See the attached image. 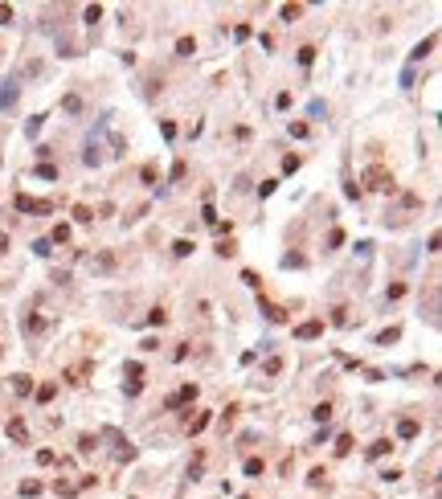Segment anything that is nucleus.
<instances>
[{
  "instance_id": "7",
  "label": "nucleus",
  "mask_w": 442,
  "mask_h": 499,
  "mask_svg": "<svg viewBox=\"0 0 442 499\" xmlns=\"http://www.w3.org/2000/svg\"><path fill=\"white\" fill-rule=\"evenodd\" d=\"M90 372H94V364H90V360H82V364H74V368H66V381H70V385H82V381L90 377Z\"/></svg>"
},
{
  "instance_id": "17",
  "label": "nucleus",
  "mask_w": 442,
  "mask_h": 499,
  "mask_svg": "<svg viewBox=\"0 0 442 499\" xmlns=\"http://www.w3.org/2000/svg\"><path fill=\"white\" fill-rule=\"evenodd\" d=\"M389 450H393V442H389V438H381V442H373V446H369V458H385Z\"/></svg>"
},
{
  "instance_id": "21",
  "label": "nucleus",
  "mask_w": 442,
  "mask_h": 499,
  "mask_svg": "<svg viewBox=\"0 0 442 499\" xmlns=\"http://www.w3.org/2000/svg\"><path fill=\"white\" fill-rule=\"evenodd\" d=\"M94 446H99V434H82V438H78V450L82 454H94Z\"/></svg>"
},
{
  "instance_id": "47",
  "label": "nucleus",
  "mask_w": 442,
  "mask_h": 499,
  "mask_svg": "<svg viewBox=\"0 0 442 499\" xmlns=\"http://www.w3.org/2000/svg\"><path fill=\"white\" fill-rule=\"evenodd\" d=\"M282 266H287V270H291V266H303V254H287V258H282Z\"/></svg>"
},
{
  "instance_id": "41",
  "label": "nucleus",
  "mask_w": 442,
  "mask_h": 499,
  "mask_svg": "<svg viewBox=\"0 0 442 499\" xmlns=\"http://www.w3.org/2000/svg\"><path fill=\"white\" fill-rule=\"evenodd\" d=\"M160 135H164V139H172V135H176V123H172V119H164V123H160Z\"/></svg>"
},
{
  "instance_id": "12",
  "label": "nucleus",
  "mask_w": 442,
  "mask_h": 499,
  "mask_svg": "<svg viewBox=\"0 0 442 499\" xmlns=\"http://www.w3.org/2000/svg\"><path fill=\"white\" fill-rule=\"evenodd\" d=\"M41 327H45V319H41V315H25V319H21V331H25V336H37Z\"/></svg>"
},
{
  "instance_id": "15",
  "label": "nucleus",
  "mask_w": 442,
  "mask_h": 499,
  "mask_svg": "<svg viewBox=\"0 0 442 499\" xmlns=\"http://www.w3.org/2000/svg\"><path fill=\"white\" fill-rule=\"evenodd\" d=\"M242 471H246L250 479H262V471H266V462H262V458H246V466H242Z\"/></svg>"
},
{
  "instance_id": "18",
  "label": "nucleus",
  "mask_w": 442,
  "mask_h": 499,
  "mask_svg": "<svg viewBox=\"0 0 442 499\" xmlns=\"http://www.w3.org/2000/svg\"><path fill=\"white\" fill-rule=\"evenodd\" d=\"M434 45H438V37H434V33H430V37H426V41H422V45H418V49H414V53H409V57H414V61H422V57H426V53H430V49H434Z\"/></svg>"
},
{
  "instance_id": "20",
  "label": "nucleus",
  "mask_w": 442,
  "mask_h": 499,
  "mask_svg": "<svg viewBox=\"0 0 442 499\" xmlns=\"http://www.w3.org/2000/svg\"><path fill=\"white\" fill-rule=\"evenodd\" d=\"M53 397H57V385H53V381H45V385L37 389V401H41V405H49Z\"/></svg>"
},
{
  "instance_id": "51",
  "label": "nucleus",
  "mask_w": 442,
  "mask_h": 499,
  "mask_svg": "<svg viewBox=\"0 0 442 499\" xmlns=\"http://www.w3.org/2000/svg\"><path fill=\"white\" fill-rule=\"evenodd\" d=\"M238 499H254V495H238Z\"/></svg>"
},
{
  "instance_id": "36",
  "label": "nucleus",
  "mask_w": 442,
  "mask_h": 499,
  "mask_svg": "<svg viewBox=\"0 0 442 499\" xmlns=\"http://www.w3.org/2000/svg\"><path fill=\"white\" fill-rule=\"evenodd\" d=\"M278 372H282V360L270 356V360H266V377H278Z\"/></svg>"
},
{
  "instance_id": "26",
  "label": "nucleus",
  "mask_w": 442,
  "mask_h": 499,
  "mask_svg": "<svg viewBox=\"0 0 442 499\" xmlns=\"http://www.w3.org/2000/svg\"><path fill=\"white\" fill-rule=\"evenodd\" d=\"M33 254H37V258H49V254H53V250H49V237H37V241H33Z\"/></svg>"
},
{
  "instance_id": "38",
  "label": "nucleus",
  "mask_w": 442,
  "mask_h": 499,
  "mask_svg": "<svg viewBox=\"0 0 442 499\" xmlns=\"http://www.w3.org/2000/svg\"><path fill=\"white\" fill-rule=\"evenodd\" d=\"M37 131H41V115H33V119L25 123V135H37Z\"/></svg>"
},
{
  "instance_id": "37",
  "label": "nucleus",
  "mask_w": 442,
  "mask_h": 499,
  "mask_svg": "<svg viewBox=\"0 0 442 499\" xmlns=\"http://www.w3.org/2000/svg\"><path fill=\"white\" fill-rule=\"evenodd\" d=\"M242 283H246V287H254V291H258V283H262V278H258L254 270H242Z\"/></svg>"
},
{
  "instance_id": "4",
  "label": "nucleus",
  "mask_w": 442,
  "mask_h": 499,
  "mask_svg": "<svg viewBox=\"0 0 442 499\" xmlns=\"http://www.w3.org/2000/svg\"><path fill=\"white\" fill-rule=\"evenodd\" d=\"M17 213H53V201H33V197H17Z\"/></svg>"
},
{
  "instance_id": "48",
  "label": "nucleus",
  "mask_w": 442,
  "mask_h": 499,
  "mask_svg": "<svg viewBox=\"0 0 442 499\" xmlns=\"http://www.w3.org/2000/svg\"><path fill=\"white\" fill-rule=\"evenodd\" d=\"M184 172H188V168H184V160H176V164H172V180H184Z\"/></svg>"
},
{
  "instance_id": "45",
  "label": "nucleus",
  "mask_w": 442,
  "mask_h": 499,
  "mask_svg": "<svg viewBox=\"0 0 442 499\" xmlns=\"http://www.w3.org/2000/svg\"><path fill=\"white\" fill-rule=\"evenodd\" d=\"M324 115H328V107H324L320 99H315V103H311V119H324Z\"/></svg>"
},
{
  "instance_id": "43",
  "label": "nucleus",
  "mask_w": 442,
  "mask_h": 499,
  "mask_svg": "<svg viewBox=\"0 0 442 499\" xmlns=\"http://www.w3.org/2000/svg\"><path fill=\"white\" fill-rule=\"evenodd\" d=\"M139 176H143V184H156V164H143V172H139Z\"/></svg>"
},
{
  "instance_id": "46",
  "label": "nucleus",
  "mask_w": 442,
  "mask_h": 499,
  "mask_svg": "<svg viewBox=\"0 0 442 499\" xmlns=\"http://www.w3.org/2000/svg\"><path fill=\"white\" fill-rule=\"evenodd\" d=\"M274 184H278V180H262V184H258V197H270V193H274Z\"/></svg>"
},
{
  "instance_id": "28",
  "label": "nucleus",
  "mask_w": 442,
  "mask_h": 499,
  "mask_svg": "<svg viewBox=\"0 0 442 499\" xmlns=\"http://www.w3.org/2000/svg\"><path fill=\"white\" fill-rule=\"evenodd\" d=\"M53 491H57V495H66V499H70V495H78V483H61V479H57V483H53Z\"/></svg>"
},
{
  "instance_id": "39",
  "label": "nucleus",
  "mask_w": 442,
  "mask_h": 499,
  "mask_svg": "<svg viewBox=\"0 0 442 499\" xmlns=\"http://www.w3.org/2000/svg\"><path fill=\"white\" fill-rule=\"evenodd\" d=\"M401 295H405V283H393V287L385 291V299H389V303H393V299H401Z\"/></svg>"
},
{
  "instance_id": "23",
  "label": "nucleus",
  "mask_w": 442,
  "mask_h": 499,
  "mask_svg": "<svg viewBox=\"0 0 442 499\" xmlns=\"http://www.w3.org/2000/svg\"><path fill=\"white\" fill-rule=\"evenodd\" d=\"M209 422H213V418H209V413H197V418H193V422H188V426H184V430H188V434H201V430H205V426H209Z\"/></svg>"
},
{
  "instance_id": "11",
  "label": "nucleus",
  "mask_w": 442,
  "mask_h": 499,
  "mask_svg": "<svg viewBox=\"0 0 442 499\" xmlns=\"http://www.w3.org/2000/svg\"><path fill=\"white\" fill-rule=\"evenodd\" d=\"M9 381H13V393H17V397H29V393H33V381H29L25 372H17V377H9Z\"/></svg>"
},
{
  "instance_id": "50",
  "label": "nucleus",
  "mask_w": 442,
  "mask_h": 499,
  "mask_svg": "<svg viewBox=\"0 0 442 499\" xmlns=\"http://www.w3.org/2000/svg\"><path fill=\"white\" fill-rule=\"evenodd\" d=\"M5 250H9V233H0V254H5Z\"/></svg>"
},
{
  "instance_id": "44",
  "label": "nucleus",
  "mask_w": 442,
  "mask_h": 499,
  "mask_svg": "<svg viewBox=\"0 0 442 499\" xmlns=\"http://www.w3.org/2000/svg\"><path fill=\"white\" fill-rule=\"evenodd\" d=\"M37 462H41V466H53L57 458H53V450H37Z\"/></svg>"
},
{
  "instance_id": "32",
  "label": "nucleus",
  "mask_w": 442,
  "mask_h": 499,
  "mask_svg": "<svg viewBox=\"0 0 442 499\" xmlns=\"http://www.w3.org/2000/svg\"><path fill=\"white\" fill-rule=\"evenodd\" d=\"M37 176H41V180H57V168H53V164H37Z\"/></svg>"
},
{
  "instance_id": "16",
  "label": "nucleus",
  "mask_w": 442,
  "mask_h": 499,
  "mask_svg": "<svg viewBox=\"0 0 442 499\" xmlns=\"http://www.w3.org/2000/svg\"><path fill=\"white\" fill-rule=\"evenodd\" d=\"M143 323H152V327H164V323H168V311H164V307H152Z\"/></svg>"
},
{
  "instance_id": "27",
  "label": "nucleus",
  "mask_w": 442,
  "mask_h": 499,
  "mask_svg": "<svg viewBox=\"0 0 442 499\" xmlns=\"http://www.w3.org/2000/svg\"><path fill=\"white\" fill-rule=\"evenodd\" d=\"M295 57H299V66H311V61H315V45H303Z\"/></svg>"
},
{
  "instance_id": "10",
  "label": "nucleus",
  "mask_w": 442,
  "mask_h": 499,
  "mask_svg": "<svg viewBox=\"0 0 442 499\" xmlns=\"http://www.w3.org/2000/svg\"><path fill=\"white\" fill-rule=\"evenodd\" d=\"M418 434H422V422L418 418H401L397 422V438H418Z\"/></svg>"
},
{
  "instance_id": "9",
  "label": "nucleus",
  "mask_w": 442,
  "mask_h": 499,
  "mask_svg": "<svg viewBox=\"0 0 442 499\" xmlns=\"http://www.w3.org/2000/svg\"><path fill=\"white\" fill-rule=\"evenodd\" d=\"M320 331H324V319H307V323L295 327V340H315Z\"/></svg>"
},
{
  "instance_id": "8",
  "label": "nucleus",
  "mask_w": 442,
  "mask_h": 499,
  "mask_svg": "<svg viewBox=\"0 0 442 499\" xmlns=\"http://www.w3.org/2000/svg\"><path fill=\"white\" fill-rule=\"evenodd\" d=\"M9 438H13L17 446L29 442V426H25V418H13V422H9Z\"/></svg>"
},
{
  "instance_id": "49",
  "label": "nucleus",
  "mask_w": 442,
  "mask_h": 499,
  "mask_svg": "<svg viewBox=\"0 0 442 499\" xmlns=\"http://www.w3.org/2000/svg\"><path fill=\"white\" fill-rule=\"evenodd\" d=\"M13 21V5H0V25H9Z\"/></svg>"
},
{
  "instance_id": "3",
  "label": "nucleus",
  "mask_w": 442,
  "mask_h": 499,
  "mask_svg": "<svg viewBox=\"0 0 442 499\" xmlns=\"http://www.w3.org/2000/svg\"><path fill=\"white\" fill-rule=\"evenodd\" d=\"M115 266H119V258L111 254V250H99V254L90 258V270H94V274H111Z\"/></svg>"
},
{
  "instance_id": "5",
  "label": "nucleus",
  "mask_w": 442,
  "mask_h": 499,
  "mask_svg": "<svg viewBox=\"0 0 442 499\" xmlns=\"http://www.w3.org/2000/svg\"><path fill=\"white\" fill-rule=\"evenodd\" d=\"M188 401H197V385H184V389H176L164 405H168V409H180V405H188Z\"/></svg>"
},
{
  "instance_id": "34",
  "label": "nucleus",
  "mask_w": 442,
  "mask_h": 499,
  "mask_svg": "<svg viewBox=\"0 0 442 499\" xmlns=\"http://www.w3.org/2000/svg\"><path fill=\"white\" fill-rule=\"evenodd\" d=\"M278 13H282V21H295V17H299V13H303V9H299V5H282V9H278Z\"/></svg>"
},
{
  "instance_id": "30",
  "label": "nucleus",
  "mask_w": 442,
  "mask_h": 499,
  "mask_svg": "<svg viewBox=\"0 0 442 499\" xmlns=\"http://www.w3.org/2000/svg\"><path fill=\"white\" fill-rule=\"evenodd\" d=\"M311 418H315V422H328V418H332V405H328V401H324V405H315Z\"/></svg>"
},
{
  "instance_id": "1",
  "label": "nucleus",
  "mask_w": 442,
  "mask_h": 499,
  "mask_svg": "<svg viewBox=\"0 0 442 499\" xmlns=\"http://www.w3.org/2000/svg\"><path fill=\"white\" fill-rule=\"evenodd\" d=\"M360 184H364V189H373V193H393V172L381 168V164H369L364 176H360Z\"/></svg>"
},
{
  "instance_id": "13",
  "label": "nucleus",
  "mask_w": 442,
  "mask_h": 499,
  "mask_svg": "<svg viewBox=\"0 0 442 499\" xmlns=\"http://www.w3.org/2000/svg\"><path fill=\"white\" fill-rule=\"evenodd\" d=\"M397 340H401V327H385V331H377V344H381V348L397 344Z\"/></svg>"
},
{
  "instance_id": "6",
  "label": "nucleus",
  "mask_w": 442,
  "mask_h": 499,
  "mask_svg": "<svg viewBox=\"0 0 442 499\" xmlns=\"http://www.w3.org/2000/svg\"><path fill=\"white\" fill-rule=\"evenodd\" d=\"M258 311H262L270 323H282V319H287V311H282L278 303H270V299H262V295H258Z\"/></svg>"
},
{
  "instance_id": "22",
  "label": "nucleus",
  "mask_w": 442,
  "mask_h": 499,
  "mask_svg": "<svg viewBox=\"0 0 442 499\" xmlns=\"http://www.w3.org/2000/svg\"><path fill=\"white\" fill-rule=\"evenodd\" d=\"M176 53H180V57H193V53H197V41H193V37H180V41H176Z\"/></svg>"
},
{
  "instance_id": "24",
  "label": "nucleus",
  "mask_w": 442,
  "mask_h": 499,
  "mask_svg": "<svg viewBox=\"0 0 442 499\" xmlns=\"http://www.w3.org/2000/svg\"><path fill=\"white\" fill-rule=\"evenodd\" d=\"M193 250H197L193 241H188V237H180V241L172 245V254H176V258H188V254H193Z\"/></svg>"
},
{
  "instance_id": "25",
  "label": "nucleus",
  "mask_w": 442,
  "mask_h": 499,
  "mask_svg": "<svg viewBox=\"0 0 442 499\" xmlns=\"http://www.w3.org/2000/svg\"><path fill=\"white\" fill-rule=\"evenodd\" d=\"M61 111H70V115H78V111H82V99H78V95H66V99H61Z\"/></svg>"
},
{
  "instance_id": "14",
  "label": "nucleus",
  "mask_w": 442,
  "mask_h": 499,
  "mask_svg": "<svg viewBox=\"0 0 442 499\" xmlns=\"http://www.w3.org/2000/svg\"><path fill=\"white\" fill-rule=\"evenodd\" d=\"M123 377H131L127 385H143V381H139V377H143V364H139V360H127V368H123Z\"/></svg>"
},
{
  "instance_id": "35",
  "label": "nucleus",
  "mask_w": 442,
  "mask_h": 499,
  "mask_svg": "<svg viewBox=\"0 0 442 499\" xmlns=\"http://www.w3.org/2000/svg\"><path fill=\"white\" fill-rule=\"evenodd\" d=\"M21 495H41V483H33V479H25V483H21Z\"/></svg>"
},
{
  "instance_id": "2",
  "label": "nucleus",
  "mask_w": 442,
  "mask_h": 499,
  "mask_svg": "<svg viewBox=\"0 0 442 499\" xmlns=\"http://www.w3.org/2000/svg\"><path fill=\"white\" fill-rule=\"evenodd\" d=\"M17 95H21L17 78H5V82H0V111H13V107H17Z\"/></svg>"
},
{
  "instance_id": "31",
  "label": "nucleus",
  "mask_w": 442,
  "mask_h": 499,
  "mask_svg": "<svg viewBox=\"0 0 442 499\" xmlns=\"http://www.w3.org/2000/svg\"><path fill=\"white\" fill-rule=\"evenodd\" d=\"M352 450V438H348V434H340V438H336V454L344 458V454H348Z\"/></svg>"
},
{
  "instance_id": "42",
  "label": "nucleus",
  "mask_w": 442,
  "mask_h": 499,
  "mask_svg": "<svg viewBox=\"0 0 442 499\" xmlns=\"http://www.w3.org/2000/svg\"><path fill=\"white\" fill-rule=\"evenodd\" d=\"M74 217H78V221H94V213H90L86 205H74Z\"/></svg>"
},
{
  "instance_id": "29",
  "label": "nucleus",
  "mask_w": 442,
  "mask_h": 499,
  "mask_svg": "<svg viewBox=\"0 0 442 499\" xmlns=\"http://www.w3.org/2000/svg\"><path fill=\"white\" fill-rule=\"evenodd\" d=\"M332 323H336V327H348V307H336V311H332Z\"/></svg>"
},
{
  "instance_id": "19",
  "label": "nucleus",
  "mask_w": 442,
  "mask_h": 499,
  "mask_svg": "<svg viewBox=\"0 0 442 499\" xmlns=\"http://www.w3.org/2000/svg\"><path fill=\"white\" fill-rule=\"evenodd\" d=\"M201 471H205V450H197V458L188 462V479H201Z\"/></svg>"
},
{
  "instance_id": "40",
  "label": "nucleus",
  "mask_w": 442,
  "mask_h": 499,
  "mask_svg": "<svg viewBox=\"0 0 442 499\" xmlns=\"http://www.w3.org/2000/svg\"><path fill=\"white\" fill-rule=\"evenodd\" d=\"M414 82H418V70H414V66H409V70H405V74H401V86H405V90H409V86H414Z\"/></svg>"
},
{
  "instance_id": "33",
  "label": "nucleus",
  "mask_w": 442,
  "mask_h": 499,
  "mask_svg": "<svg viewBox=\"0 0 442 499\" xmlns=\"http://www.w3.org/2000/svg\"><path fill=\"white\" fill-rule=\"evenodd\" d=\"M324 479H328V471H320V466H315V471L307 475V483H311V487H324Z\"/></svg>"
}]
</instances>
